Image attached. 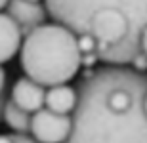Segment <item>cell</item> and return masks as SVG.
Returning <instances> with one entry per match:
<instances>
[{
	"mask_svg": "<svg viewBox=\"0 0 147 143\" xmlns=\"http://www.w3.org/2000/svg\"><path fill=\"white\" fill-rule=\"evenodd\" d=\"M75 88L78 99L65 143H147V73L105 63Z\"/></svg>",
	"mask_w": 147,
	"mask_h": 143,
	"instance_id": "cell-1",
	"label": "cell"
},
{
	"mask_svg": "<svg viewBox=\"0 0 147 143\" xmlns=\"http://www.w3.org/2000/svg\"><path fill=\"white\" fill-rule=\"evenodd\" d=\"M140 48H142V54L147 55V27L142 31V34H140Z\"/></svg>",
	"mask_w": 147,
	"mask_h": 143,
	"instance_id": "cell-12",
	"label": "cell"
},
{
	"mask_svg": "<svg viewBox=\"0 0 147 143\" xmlns=\"http://www.w3.org/2000/svg\"><path fill=\"white\" fill-rule=\"evenodd\" d=\"M143 105H145V113H147V95H145V103H143Z\"/></svg>",
	"mask_w": 147,
	"mask_h": 143,
	"instance_id": "cell-16",
	"label": "cell"
},
{
	"mask_svg": "<svg viewBox=\"0 0 147 143\" xmlns=\"http://www.w3.org/2000/svg\"><path fill=\"white\" fill-rule=\"evenodd\" d=\"M6 13L19 25L23 38L29 33H33L36 27L44 25L46 17L50 15L46 4L33 2V0H10L6 6Z\"/></svg>",
	"mask_w": 147,
	"mask_h": 143,
	"instance_id": "cell-5",
	"label": "cell"
},
{
	"mask_svg": "<svg viewBox=\"0 0 147 143\" xmlns=\"http://www.w3.org/2000/svg\"><path fill=\"white\" fill-rule=\"evenodd\" d=\"M21 109L29 111V113H36L42 107H46V90L42 84H38L36 80L29 78L27 75L21 78H17L13 86H11V95Z\"/></svg>",
	"mask_w": 147,
	"mask_h": 143,
	"instance_id": "cell-6",
	"label": "cell"
},
{
	"mask_svg": "<svg viewBox=\"0 0 147 143\" xmlns=\"http://www.w3.org/2000/svg\"><path fill=\"white\" fill-rule=\"evenodd\" d=\"M76 99H78L76 88L67 86V84H57L46 90V107L59 115H73Z\"/></svg>",
	"mask_w": 147,
	"mask_h": 143,
	"instance_id": "cell-8",
	"label": "cell"
},
{
	"mask_svg": "<svg viewBox=\"0 0 147 143\" xmlns=\"http://www.w3.org/2000/svg\"><path fill=\"white\" fill-rule=\"evenodd\" d=\"M4 92H6V71L0 65V94H4Z\"/></svg>",
	"mask_w": 147,
	"mask_h": 143,
	"instance_id": "cell-14",
	"label": "cell"
},
{
	"mask_svg": "<svg viewBox=\"0 0 147 143\" xmlns=\"http://www.w3.org/2000/svg\"><path fill=\"white\" fill-rule=\"evenodd\" d=\"M21 69L44 88L67 84L82 65L78 34L61 23H44L23 38Z\"/></svg>",
	"mask_w": 147,
	"mask_h": 143,
	"instance_id": "cell-2",
	"label": "cell"
},
{
	"mask_svg": "<svg viewBox=\"0 0 147 143\" xmlns=\"http://www.w3.org/2000/svg\"><path fill=\"white\" fill-rule=\"evenodd\" d=\"M6 101H8V95L4 94H0V122L4 120V107H6Z\"/></svg>",
	"mask_w": 147,
	"mask_h": 143,
	"instance_id": "cell-13",
	"label": "cell"
},
{
	"mask_svg": "<svg viewBox=\"0 0 147 143\" xmlns=\"http://www.w3.org/2000/svg\"><path fill=\"white\" fill-rule=\"evenodd\" d=\"M46 8L55 23L76 34H86L92 17L107 8L124 13L138 40L147 27V0H46Z\"/></svg>",
	"mask_w": 147,
	"mask_h": 143,
	"instance_id": "cell-3",
	"label": "cell"
},
{
	"mask_svg": "<svg viewBox=\"0 0 147 143\" xmlns=\"http://www.w3.org/2000/svg\"><path fill=\"white\" fill-rule=\"evenodd\" d=\"M0 143H38L29 134H0Z\"/></svg>",
	"mask_w": 147,
	"mask_h": 143,
	"instance_id": "cell-11",
	"label": "cell"
},
{
	"mask_svg": "<svg viewBox=\"0 0 147 143\" xmlns=\"http://www.w3.org/2000/svg\"><path fill=\"white\" fill-rule=\"evenodd\" d=\"M23 34L21 29L8 13L0 11V65L10 61L21 50Z\"/></svg>",
	"mask_w": 147,
	"mask_h": 143,
	"instance_id": "cell-7",
	"label": "cell"
},
{
	"mask_svg": "<svg viewBox=\"0 0 147 143\" xmlns=\"http://www.w3.org/2000/svg\"><path fill=\"white\" fill-rule=\"evenodd\" d=\"M8 2H10V0H0V10H2V8H6V6H8Z\"/></svg>",
	"mask_w": 147,
	"mask_h": 143,
	"instance_id": "cell-15",
	"label": "cell"
},
{
	"mask_svg": "<svg viewBox=\"0 0 147 143\" xmlns=\"http://www.w3.org/2000/svg\"><path fill=\"white\" fill-rule=\"evenodd\" d=\"M73 128L71 115H59L42 107L33 113L31 122V136L38 143H65Z\"/></svg>",
	"mask_w": 147,
	"mask_h": 143,
	"instance_id": "cell-4",
	"label": "cell"
},
{
	"mask_svg": "<svg viewBox=\"0 0 147 143\" xmlns=\"http://www.w3.org/2000/svg\"><path fill=\"white\" fill-rule=\"evenodd\" d=\"M4 122L8 128H11L16 134H31V122H33V113L21 109L11 97H8L4 107Z\"/></svg>",
	"mask_w": 147,
	"mask_h": 143,
	"instance_id": "cell-9",
	"label": "cell"
},
{
	"mask_svg": "<svg viewBox=\"0 0 147 143\" xmlns=\"http://www.w3.org/2000/svg\"><path fill=\"white\" fill-rule=\"evenodd\" d=\"M78 48H80L82 55L86 54H98V42L90 33L86 34H78Z\"/></svg>",
	"mask_w": 147,
	"mask_h": 143,
	"instance_id": "cell-10",
	"label": "cell"
},
{
	"mask_svg": "<svg viewBox=\"0 0 147 143\" xmlns=\"http://www.w3.org/2000/svg\"><path fill=\"white\" fill-rule=\"evenodd\" d=\"M33 2H40V0H33Z\"/></svg>",
	"mask_w": 147,
	"mask_h": 143,
	"instance_id": "cell-17",
	"label": "cell"
}]
</instances>
